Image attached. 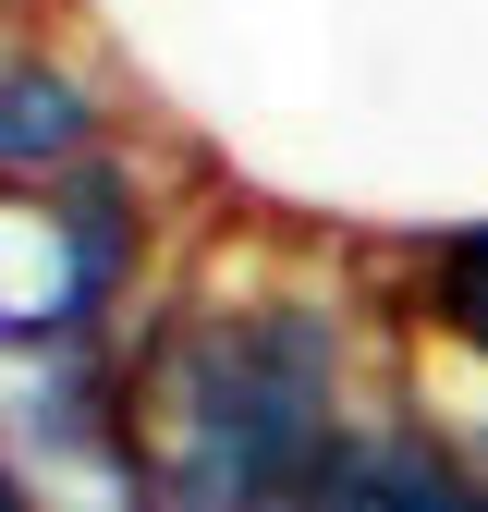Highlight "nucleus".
I'll list each match as a JSON object with an SVG mask.
<instances>
[{
    "label": "nucleus",
    "mask_w": 488,
    "mask_h": 512,
    "mask_svg": "<svg viewBox=\"0 0 488 512\" xmlns=\"http://www.w3.org/2000/svg\"><path fill=\"white\" fill-rule=\"evenodd\" d=\"M354 415V342L318 293L183 305L135 330V427L159 512H293Z\"/></svg>",
    "instance_id": "1"
},
{
    "label": "nucleus",
    "mask_w": 488,
    "mask_h": 512,
    "mask_svg": "<svg viewBox=\"0 0 488 512\" xmlns=\"http://www.w3.org/2000/svg\"><path fill=\"white\" fill-rule=\"evenodd\" d=\"M293 512H488V452L415 403H354Z\"/></svg>",
    "instance_id": "2"
},
{
    "label": "nucleus",
    "mask_w": 488,
    "mask_h": 512,
    "mask_svg": "<svg viewBox=\"0 0 488 512\" xmlns=\"http://www.w3.org/2000/svg\"><path fill=\"white\" fill-rule=\"evenodd\" d=\"M0 512H37V476L13 464V439H0Z\"/></svg>",
    "instance_id": "5"
},
{
    "label": "nucleus",
    "mask_w": 488,
    "mask_h": 512,
    "mask_svg": "<svg viewBox=\"0 0 488 512\" xmlns=\"http://www.w3.org/2000/svg\"><path fill=\"white\" fill-rule=\"evenodd\" d=\"M403 305L415 330H440L464 366H488V220H452L403 256Z\"/></svg>",
    "instance_id": "4"
},
{
    "label": "nucleus",
    "mask_w": 488,
    "mask_h": 512,
    "mask_svg": "<svg viewBox=\"0 0 488 512\" xmlns=\"http://www.w3.org/2000/svg\"><path fill=\"white\" fill-rule=\"evenodd\" d=\"M98 159H122L110 147V86L74 49L0 25V196H49V183H74Z\"/></svg>",
    "instance_id": "3"
}]
</instances>
